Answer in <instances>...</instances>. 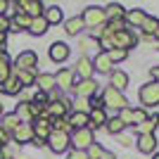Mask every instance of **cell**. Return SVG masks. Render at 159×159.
Here are the masks:
<instances>
[{
    "label": "cell",
    "mask_w": 159,
    "mask_h": 159,
    "mask_svg": "<svg viewBox=\"0 0 159 159\" xmlns=\"http://www.w3.org/2000/svg\"><path fill=\"white\" fill-rule=\"evenodd\" d=\"M81 19H83V24H86L88 29H95V26H102L107 21V17H105V10H102V7L90 5V7H86V12L81 14Z\"/></svg>",
    "instance_id": "cell-1"
},
{
    "label": "cell",
    "mask_w": 159,
    "mask_h": 159,
    "mask_svg": "<svg viewBox=\"0 0 159 159\" xmlns=\"http://www.w3.org/2000/svg\"><path fill=\"white\" fill-rule=\"evenodd\" d=\"M36 64H38V55L33 52V50H24L14 60V71H33Z\"/></svg>",
    "instance_id": "cell-2"
},
{
    "label": "cell",
    "mask_w": 159,
    "mask_h": 159,
    "mask_svg": "<svg viewBox=\"0 0 159 159\" xmlns=\"http://www.w3.org/2000/svg\"><path fill=\"white\" fill-rule=\"evenodd\" d=\"M69 143H71L79 152H86L88 147L93 145V131H90V128H79V131H74V135L69 138Z\"/></svg>",
    "instance_id": "cell-3"
},
{
    "label": "cell",
    "mask_w": 159,
    "mask_h": 159,
    "mask_svg": "<svg viewBox=\"0 0 159 159\" xmlns=\"http://www.w3.org/2000/svg\"><path fill=\"white\" fill-rule=\"evenodd\" d=\"M48 145H50V150H52L55 154H62L69 150V133H60V131H50V135H48Z\"/></svg>",
    "instance_id": "cell-4"
},
{
    "label": "cell",
    "mask_w": 159,
    "mask_h": 159,
    "mask_svg": "<svg viewBox=\"0 0 159 159\" xmlns=\"http://www.w3.org/2000/svg\"><path fill=\"white\" fill-rule=\"evenodd\" d=\"M140 102L147 107L159 105V83H147L140 88Z\"/></svg>",
    "instance_id": "cell-5"
},
{
    "label": "cell",
    "mask_w": 159,
    "mask_h": 159,
    "mask_svg": "<svg viewBox=\"0 0 159 159\" xmlns=\"http://www.w3.org/2000/svg\"><path fill=\"white\" fill-rule=\"evenodd\" d=\"M135 33L133 31H128V29H124V31H119V33H114L112 36V48H121V50H128V48H133L135 45Z\"/></svg>",
    "instance_id": "cell-6"
},
{
    "label": "cell",
    "mask_w": 159,
    "mask_h": 159,
    "mask_svg": "<svg viewBox=\"0 0 159 159\" xmlns=\"http://www.w3.org/2000/svg\"><path fill=\"white\" fill-rule=\"evenodd\" d=\"M102 102L109 107H114V109H126V98H124V93H119V90H114V88H107L105 93H102Z\"/></svg>",
    "instance_id": "cell-7"
},
{
    "label": "cell",
    "mask_w": 159,
    "mask_h": 159,
    "mask_svg": "<svg viewBox=\"0 0 159 159\" xmlns=\"http://www.w3.org/2000/svg\"><path fill=\"white\" fill-rule=\"evenodd\" d=\"M19 5V12H24L26 17H31V19H36V17H43V2L40 0H21V2H17Z\"/></svg>",
    "instance_id": "cell-8"
},
{
    "label": "cell",
    "mask_w": 159,
    "mask_h": 159,
    "mask_svg": "<svg viewBox=\"0 0 159 159\" xmlns=\"http://www.w3.org/2000/svg\"><path fill=\"white\" fill-rule=\"evenodd\" d=\"M10 138L14 140V143H31L33 140V128H31V124H19V126L12 131V135Z\"/></svg>",
    "instance_id": "cell-9"
},
{
    "label": "cell",
    "mask_w": 159,
    "mask_h": 159,
    "mask_svg": "<svg viewBox=\"0 0 159 159\" xmlns=\"http://www.w3.org/2000/svg\"><path fill=\"white\" fill-rule=\"evenodd\" d=\"M76 95H79L81 100H86V98H95V93H98V83H95L93 79H88V81H81V83H76Z\"/></svg>",
    "instance_id": "cell-10"
},
{
    "label": "cell",
    "mask_w": 159,
    "mask_h": 159,
    "mask_svg": "<svg viewBox=\"0 0 159 159\" xmlns=\"http://www.w3.org/2000/svg\"><path fill=\"white\" fill-rule=\"evenodd\" d=\"M93 62L88 60V57H81L79 62H76V69H74V76H81V81H88L90 76H93Z\"/></svg>",
    "instance_id": "cell-11"
},
{
    "label": "cell",
    "mask_w": 159,
    "mask_h": 159,
    "mask_svg": "<svg viewBox=\"0 0 159 159\" xmlns=\"http://www.w3.org/2000/svg\"><path fill=\"white\" fill-rule=\"evenodd\" d=\"M50 60L52 62H66L69 60V45L66 43H52L50 45Z\"/></svg>",
    "instance_id": "cell-12"
},
{
    "label": "cell",
    "mask_w": 159,
    "mask_h": 159,
    "mask_svg": "<svg viewBox=\"0 0 159 159\" xmlns=\"http://www.w3.org/2000/svg\"><path fill=\"white\" fill-rule=\"evenodd\" d=\"M45 112H48V116H52V119H64V114H66V100H55V102H48Z\"/></svg>",
    "instance_id": "cell-13"
},
{
    "label": "cell",
    "mask_w": 159,
    "mask_h": 159,
    "mask_svg": "<svg viewBox=\"0 0 159 159\" xmlns=\"http://www.w3.org/2000/svg\"><path fill=\"white\" fill-rule=\"evenodd\" d=\"M33 138H38V140H48V135H50V121L48 119H36L33 121Z\"/></svg>",
    "instance_id": "cell-14"
},
{
    "label": "cell",
    "mask_w": 159,
    "mask_h": 159,
    "mask_svg": "<svg viewBox=\"0 0 159 159\" xmlns=\"http://www.w3.org/2000/svg\"><path fill=\"white\" fill-rule=\"evenodd\" d=\"M36 86L40 93H50L57 83H55V74H36Z\"/></svg>",
    "instance_id": "cell-15"
},
{
    "label": "cell",
    "mask_w": 159,
    "mask_h": 159,
    "mask_svg": "<svg viewBox=\"0 0 159 159\" xmlns=\"http://www.w3.org/2000/svg\"><path fill=\"white\" fill-rule=\"evenodd\" d=\"M159 126V114H150L140 126H135L138 128V133L140 135H154V128Z\"/></svg>",
    "instance_id": "cell-16"
},
{
    "label": "cell",
    "mask_w": 159,
    "mask_h": 159,
    "mask_svg": "<svg viewBox=\"0 0 159 159\" xmlns=\"http://www.w3.org/2000/svg\"><path fill=\"white\" fill-rule=\"evenodd\" d=\"M112 60L107 57V52H98L93 60V69H98L100 74H112Z\"/></svg>",
    "instance_id": "cell-17"
},
{
    "label": "cell",
    "mask_w": 159,
    "mask_h": 159,
    "mask_svg": "<svg viewBox=\"0 0 159 159\" xmlns=\"http://www.w3.org/2000/svg\"><path fill=\"white\" fill-rule=\"evenodd\" d=\"M0 90H2L5 95H19L24 88H21V83L17 81V76H14V74H10V76L5 79V83L0 86Z\"/></svg>",
    "instance_id": "cell-18"
},
{
    "label": "cell",
    "mask_w": 159,
    "mask_h": 159,
    "mask_svg": "<svg viewBox=\"0 0 159 159\" xmlns=\"http://www.w3.org/2000/svg\"><path fill=\"white\" fill-rule=\"evenodd\" d=\"M128 86V74L124 71H112L109 74V88H114V90H124V88Z\"/></svg>",
    "instance_id": "cell-19"
},
{
    "label": "cell",
    "mask_w": 159,
    "mask_h": 159,
    "mask_svg": "<svg viewBox=\"0 0 159 159\" xmlns=\"http://www.w3.org/2000/svg\"><path fill=\"white\" fill-rule=\"evenodd\" d=\"M55 83L60 88H71L74 86V69H60L57 71V76H55Z\"/></svg>",
    "instance_id": "cell-20"
},
{
    "label": "cell",
    "mask_w": 159,
    "mask_h": 159,
    "mask_svg": "<svg viewBox=\"0 0 159 159\" xmlns=\"http://www.w3.org/2000/svg\"><path fill=\"white\" fill-rule=\"evenodd\" d=\"M43 19L48 21V26H50V24H60L62 21V7H57V5L45 7V10H43Z\"/></svg>",
    "instance_id": "cell-21"
},
{
    "label": "cell",
    "mask_w": 159,
    "mask_h": 159,
    "mask_svg": "<svg viewBox=\"0 0 159 159\" xmlns=\"http://www.w3.org/2000/svg\"><path fill=\"white\" fill-rule=\"evenodd\" d=\"M107 124V114L105 109H90V114H88V126L90 128H100Z\"/></svg>",
    "instance_id": "cell-22"
},
{
    "label": "cell",
    "mask_w": 159,
    "mask_h": 159,
    "mask_svg": "<svg viewBox=\"0 0 159 159\" xmlns=\"http://www.w3.org/2000/svg\"><path fill=\"white\" fill-rule=\"evenodd\" d=\"M29 24H31V17H26L24 12H17L10 19V31H21V29H29Z\"/></svg>",
    "instance_id": "cell-23"
},
{
    "label": "cell",
    "mask_w": 159,
    "mask_h": 159,
    "mask_svg": "<svg viewBox=\"0 0 159 159\" xmlns=\"http://www.w3.org/2000/svg\"><path fill=\"white\" fill-rule=\"evenodd\" d=\"M105 17L109 21H124V17H126V12H124V7L116 5V2H112V5L105 7Z\"/></svg>",
    "instance_id": "cell-24"
},
{
    "label": "cell",
    "mask_w": 159,
    "mask_h": 159,
    "mask_svg": "<svg viewBox=\"0 0 159 159\" xmlns=\"http://www.w3.org/2000/svg\"><path fill=\"white\" fill-rule=\"evenodd\" d=\"M14 116H17L21 124L33 121V116H31V102H19V105H17V109H14Z\"/></svg>",
    "instance_id": "cell-25"
},
{
    "label": "cell",
    "mask_w": 159,
    "mask_h": 159,
    "mask_svg": "<svg viewBox=\"0 0 159 159\" xmlns=\"http://www.w3.org/2000/svg\"><path fill=\"white\" fill-rule=\"evenodd\" d=\"M138 150L145 152V154L154 152V150H157V138H154V135H140L138 138Z\"/></svg>",
    "instance_id": "cell-26"
},
{
    "label": "cell",
    "mask_w": 159,
    "mask_h": 159,
    "mask_svg": "<svg viewBox=\"0 0 159 159\" xmlns=\"http://www.w3.org/2000/svg\"><path fill=\"white\" fill-rule=\"evenodd\" d=\"M83 29H86V24H83L81 17H71V19L64 21V31L69 33V36H76V33H81Z\"/></svg>",
    "instance_id": "cell-27"
},
{
    "label": "cell",
    "mask_w": 159,
    "mask_h": 159,
    "mask_svg": "<svg viewBox=\"0 0 159 159\" xmlns=\"http://www.w3.org/2000/svg\"><path fill=\"white\" fill-rule=\"evenodd\" d=\"M26 31L33 33V36H43V33L48 31V21L43 19V17H36V19H31V24H29Z\"/></svg>",
    "instance_id": "cell-28"
},
{
    "label": "cell",
    "mask_w": 159,
    "mask_h": 159,
    "mask_svg": "<svg viewBox=\"0 0 159 159\" xmlns=\"http://www.w3.org/2000/svg\"><path fill=\"white\" fill-rule=\"evenodd\" d=\"M69 126L74 131H79V128H88V114H81V112H74L69 116Z\"/></svg>",
    "instance_id": "cell-29"
},
{
    "label": "cell",
    "mask_w": 159,
    "mask_h": 159,
    "mask_svg": "<svg viewBox=\"0 0 159 159\" xmlns=\"http://www.w3.org/2000/svg\"><path fill=\"white\" fill-rule=\"evenodd\" d=\"M145 17H147V14L143 12V10H131V12H126V17H124V19H126L131 26H140V24L145 21Z\"/></svg>",
    "instance_id": "cell-30"
},
{
    "label": "cell",
    "mask_w": 159,
    "mask_h": 159,
    "mask_svg": "<svg viewBox=\"0 0 159 159\" xmlns=\"http://www.w3.org/2000/svg\"><path fill=\"white\" fill-rule=\"evenodd\" d=\"M19 124H21V121L17 119L14 114H7V116H2V124H0V128H2L5 133H10V135H12V131L19 126Z\"/></svg>",
    "instance_id": "cell-31"
},
{
    "label": "cell",
    "mask_w": 159,
    "mask_h": 159,
    "mask_svg": "<svg viewBox=\"0 0 159 159\" xmlns=\"http://www.w3.org/2000/svg\"><path fill=\"white\" fill-rule=\"evenodd\" d=\"M107 131L112 133V135H119V133H124V128H126V124L119 119V116H114V119H107Z\"/></svg>",
    "instance_id": "cell-32"
},
{
    "label": "cell",
    "mask_w": 159,
    "mask_h": 159,
    "mask_svg": "<svg viewBox=\"0 0 159 159\" xmlns=\"http://www.w3.org/2000/svg\"><path fill=\"white\" fill-rule=\"evenodd\" d=\"M12 74L17 76V81L21 83V88L33 86V83H36V74H33V71H12Z\"/></svg>",
    "instance_id": "cell-33"
},
{
    "label": "cell",
    "mask_w": 159,
    "mask_h": 159,
    "mask_svg": "<svg viewBox=\"0 0 159 159\" xmlns=\"http://www.w3.org/2000/svg\"><path fill=\"white\" fill-rule=\"evenodd\" d=\"M140 29L145 31V36H154L159 29V19H154V17H145V21L140 24Z\"/></svg>",
    "instance_id": "cell-34"
},
{
    "label": "cell",
    "mask_w": 159,
    "mask_h": 159,
    "mask_svg": "<svg viewBox=\"0 0 159 159\" xmlns=\"http://www.w3.org/2000/svg\"><path fill=\"white\" fill-rule=\"evenodd\" d=\"M86 154H88V159H109V157H112V154H107L105 150H102L100 145H95V143L86 150Z\"/></svg>",
    "instance_id": "cell-35"
},
{
    "label": "cell",
    "mask_w": 159,
    "mask_h": 159,
    "mask_svg": "<svg viewBox=\"0 0 159 159\" xmlns=\"http://www.w3.org/2000/svg\"><path fill=\"white\" fill-rule=\"evenodd\" d=\"M107 57L112 60V64L114 62H124L128 57V50H121V48H112V50H107Z\"/></svg>",
    "instance_id": "cell-36"
},
{
    "label": "cell",
    "mask_w": 159,
    "mask_h": 159,
    "mask_svg": "<svg viewBox=\"0 0 159 159\" xmlns=\"http://www.w3.org/2000/svg\"><path fill=\"white\" fill-rule=\"evenodd\" d=\"M12 74V66H10V62H7V57H0V86L5 83V79Z\"/></svg>",
    "instance_id": "cell-37"
},
{
    "label": "cell",
    "mask_w": 159,
    "mask_h": 159,
    "mask_svg": "<svg viewBox=\"0 0 159 159\" xmlns=\"http://www.w3.org/2000/svg\"><path fill=\"white\" fill-rule=\"evenodd\" d=\"M81 50L86 52V50H98L100 48V40H95V38H81Z\"/></svg>",
    "instance_id": "cell-38"
},
{
    "label": "cell",
    "mask_w": 159,
    "mask_h": 159,
    "mask_svg": "<svg viewBox=\"0 0 159 159\" xmlns=\"http://www.w3.org/2000/svg\"><path fill=\"white\" fill-rule=\"evenodd\" d=\"M50 124H55V128H52V131H60V133H66V131H69V128H71V126H69V121H66V119H52V121H50Z\"/></svg>",
    "instance_id": "cell-39"
},
{
    "label": "cell",
    "mask_w": 159,
    "mask_h": 159,
    "mask_svg": "<svg viewBox=\"0 0 159 159\" xmlns=\"http://www.w3.org/2000/svg\"><path fill=\"white\" fill-rule=\"evenodd\" d=\"M145 119H147L145 109H133V124H135V126H140V124H143Z\"/></svg>",
    "instance_id": "cell-40"
},
{
    "label": "cell",
    "mask_w": 159,
    "mask_h": 159,
    "mask_svg": "<svg viewBox=\"0 0 159 159\" xmlns=\"http://www.w3.org/2000/svg\"><path fill=\"white\" fill-rule=\"evenodd\" d=\"M119 119L124 121L126 126H131V124H133V109H128V107H126V109H121V116H119Z\"/></svg>",
    "instance_id": "cell-41"
},
{
    "label": "cell",
    "mask_w": 159,
    "mask_h": 159,
    "mask_svg": "<svg viewBox=\"0 0 159 159\" xmlns=\"http://www.w3.org/2000/svg\"><path fill=\"white\" fill-rule=\"evenodd\" d=\"M7 31H10V19L5 14H0V33H7Z\"/></svg>",
    "instance_id": "cell-42"
},
{
    "label": "cell",
    "mask_w": 159,
    "mask_h": 159,
    "mask_svg": "<svg viewBox=\"0 0 159 159\" xmlns=\"http://www.w3.org/2000/svg\"><path fill=\"white\" fill-rule=\"evenodd\" d=\"M90 109H105V102H102V98H93V100H90Z\"/></svg>",
    "instance_id": "cell-43"
},
{
    "label": "cell",
    "mask_w": 159,
    "mask_h": 159,
    "mask_svg": "<svg viewBox=\"0 0 159 159\" xmlns=\"http://www.w3.org/2000/svg\"><path fill=\"white\" fill-rule=\"evenodd\" d=\"M86 109H88V102H86V100H79V102H76V109H74V112H81V114H88V112H86Z\"/></svg>",
    "instance_id": "cell-44"
},
{
    "label": "cell",
    "mask_w": 159,
    "mask_h": 159,
    "mask_svg": "<svg viewBox=\"0 0 159 159\" xmlns=\"http://www.w3.org/2000/svg\"><path fill=\"white\" fill-rule=\"evenodd\" d=\"M69 159H88V154H86V152H74Z\"/></svg>",
    "instance_id": "cell-45"
},
{
    "label": "cell",
    "mask_w": 159,
    "mask_h": 159,
    "mask_svg": "<svg viewBox=\"0 0 159 159\" xmlns=\"http://www.w3.org/2000/svg\"><path fill=\"white\" fill-rule=\"evenodd\" d=\"M7 7H10V2H7V0H0V14H5Z\"/></svg>",
    "instance_id": "cell-46"
},
{
    "label": "cell",
    "mask_w": 159,
    "mask_h": 159,
    "mask_svg": "<svg viewBox=\"0 0 159 159\" xmlns=\"http://www.w3.org/2000/svg\"><path fill=\"white\" fill-rule=\"evenodd\" d=\"M131 143H133V140L128 138V135H121V145H131Z\"/></svg>",
    "instance_id": "cell-47"
},
{
    "label": "cell",
    "mask_w": 159,
    "mask_h": 159,
    "mask_svg": "<svg viewBox=\"0 0 159 159\" xmlns=\"http://www.w3.org/2000/svg\"><path fill=\"white\" fill-rule=\"evenodd\" d=\"M31 143H33V145H36V147H43V145H45V140H38V138H33Z\"/></svg>",
    "instance_id": "cell-48"
},
{
    "label": "cell",
    "mask_w": 159,
    "mask_h": 159,
    "mask_svg": "<svg viewBox=\"0 0 159 159\" xmlns=\"http://www.w3.org/2000/svg\"><path fill=\"white\" fill-rule=\"evenodd\" d=\"M152 79H157V83H159V66H154V69H152Z\"/></svg>",
    "instance_id": "cell-49"
},
{
    "label": "cell",
    "mask_w": 159,
    "mask_h": 159,
    "mask_svg": "<svg viewBox=\"0 0 159 159\" xmlns=\"http://www.w3.org/2000/svg\"><path fill=\"white\" fill-rule=\"evenodd\" d=\"M154 38H157V40H159V29H157V33H154Z\"/></svg>",
    "instance_id": "cell-50"
},
{
    "label": "cell",
    "mask_w": 159,
    "mask_h": 159,
    "mask_svg": "<svg viewBox=\"0 0 159 159\" xmlns=\"http://www.w3.org/2000/svg\"><path fill=\"white\" fill-rule=\"evenodd\" d=\"M152 159H159V152H157V154H154V157H152Z\"/></svg>",
    "instance_id": "cell-51"
},
{
    "label": "cell",
    "mask_w": 159,
    "mask_h": 159,
    "mask_svg": "<svg viewBox=\"0 0 159 159\" xmlns=\"http://www.w3.org/2000/svg\"><path fill=\"white\" fill-rule=\"evenodd\" d=\"M0 159H5V157H2V150H0Z\"/></svg>",
    "instance_id": "cell-52"
},
{
    "label": "cell",
    "mask_w": 159,
    "mask_h": 159,
    "mask_svg": "<svg viewBox=\"0 0 159 159\" xmlns=\"http://www.w3.org/2000/svg\"><path fill=\"white\" fill-rule=\"evenodd\" d=\"M0 116H2V107H0Z\"/></svg>",
    "instance_id": "cell-53"
},
{
    "label": "cell",
    "mask_w": 159,
    "mask_h": 159,
    "mask_svg": "<svg viewBox=\"0 0 159 159\" xmlns=\"http://www.w3.org/2000/svg\"><path fill=\"white\" fill-rule=\"evenodd\" d=\"M109 159H114V157H109Z\"/></svg>",
    "instance_id": "cell-54"
}]
</instances>
